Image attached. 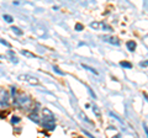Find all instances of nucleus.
<instances>
[{"label": "nucleus", "mask_w": 148, "mask_h": 138, "mask_svg": "<svg viewBox=\"0 0 148 138\" xmlns=\"http://www.w3.org/2000/svg\"><path fill=\"white\" fill-rule=\"evenodd\" d=\"M12 100H14V105H16V106H18V107H29L31 105L30 96H27L24 93L16 94V96Z\"/></svg>", "instance_id": "1"}, {"label": "nucleus", "mask_w": 148, "mask_h": 138, "mask_svg": "<svg viewBox=\"0 0 148 138\" xmlns=\"http://www.w3.org/2000/svg\"><path fill=\"white\" fill-rule=\"evenodd\" d=\"M17 79L21 80V81L29 83V84H31V85H38V83H40L37 78H34V77H31L29 74H21V75L17 77Z\"/></svg>", "instance_id": "2"}, {"label": "nucleus", "mask_w": 148, "mask_h": 138, "mask_svg": "<svg viewBox=\"0 0 148 138\" xmlns=\"http://www.w3.org/2000/svg\"><path fill=\"white\" fill-rule=\"evenodd\" d=\"M8 101H9V93L5 89L0 88V104L8 105Z\"/></svg>", "instance_id": "3"}, {"label": "nucleus", "mask_w": 148, "mask_h": 138, "mask_svg": "<svg viewBox=\"0 0 148 138\" xmlns=\"http://www.w3.org/2000/svg\"><path fill=\"white\" fill-rule=\"evenodd\" d=\"M42 115H43V120H45V122H46V121H53V120H54L53 113L51 112L48 109H43V110H42Z\"/></svg>", "instance_id": "4"}, {"label": "nucleus", "mask_w": 148, "mask_h": 138, "mask_svg": "<svg viewBox=\"0 0 148 138\" xmlns=\"http://www.w3.org/2000/svg\"><path fill=\"white\" fill-rule=\"evenodd\" d=\"M90 27L91 29H108L110 30V27L109 26H106L105 24H101V22H92V24H90Z\"/></svg>", "instance_id": "5"}, {"label": "nucleus", "mask_w": 148, "mask_h": 138, "mask_svg": "<svg viewBox=\"0 0 148 138\" xmlns=\"http://www.w3.org/2000/svg\"><path fill=\"white\" fill-rule=\"evenodd\" d=\"M43 127L46 128V130H48V131L54 130V127H56L54 120H53V121H46V122H43Z\"/></svg>", "instance_id": "6"}, {"label": "nucleus", "mask_w": 148, "mask_h": 138, "mask_svg": "<svg viewBox=\"0 0 148 138\" xmlns=\"http://www.w3.org/2000/svg\"><path fill=\"white\" fill-rule=\"evenodd\" d=\"M29 118L31 120V121L36 122V123H38V122H40V117H38V115H37L36 112H34V113H30V115H29Z\"/></svg>", "instance_id": "7"}, {"label": "nucleus", "mask_w": 148, "mask_h": 138, "mask_svg": "<svg viewBox=\"0 0 148 138\" xmlns=\"http://www.w3.org/2000/svg\"><path fill=\"white\" fill-rule=\"evenodd\" d=\"M127 48L130 51H133V49L136 48V43L133 42V41H130V42H127Z\"/></svg>", "instance_id": "8"}, {"label": "nucleus", "mask_w": 148, "mask_h": 138, "mask_svg": "<svg viewBox=\"0 0 148 138\" xmlns=\"http://www.w3.org/2000/svg\"><path fill=\"white\" fill-rule=\"evenodd\" d=\"M105 40H110V41H109L110 43H115V44H119V42H117V38H115V37H105Z\"/></svg>", "instance_id": "9"}, {"label": "nucleus", "mask_w": 148, "mask_h": 138, "mask_svg": "<svg viewBox=\"0 0 148 138\" xmlns=\"http://www.w3.org/2000/svg\"><path fill=\"white\" fill-rule=\"evenodd\" d=\"M83 67H84L85 69H88V70H90L91 73H95V74H98V72H96L94 68H90V67H88V66H84V64H83Z\"/></svg>", "instance_id": "10"}, {"label": "nucleus", "mask_w": 148, "mask_h": 138, "mask_svg": "<svg viewBox=\"0 0 148 138\" xmlns=\"http://www.w3.org/2000/svg\"><path fill=\"white\" fill-rule=\"evenodd\" d=\"M14 32H15V33H17V35H22V31L20 30V29H17V27H12L11 29Z\"/></svg>", "instance_id": "11"}, {"label": "nucleus", "mask_w": 148, "mask_h": 138, "mask_svg": "<svg viewBox=\"0 0 148 138\" xmlns=\"http://www.w3.org/2000/svg\"><path fill=\"white\" fill-rule=\"evenodd\" d=\"M4 19H5L8 22H12V17L10 15H4Z\"/></svg>", "instance_id": "12"}, {"label": "nucleus", "mask_w": 148, "mask_h": 138, "mask_svg": "<svg viewBox=\"0 0 148 138\" xmlns=\"http://www.w3.org/2000/svg\"><path fill=\"white\" fill-rule=\"evenodd\" d=\"M21 53L24 54V56H27V57H35V56H34V54H32V53H29V52H26V51H22Z\"/></svg>", "instance_id": "13"}, {"label": "nucleus", "mask_w": 148, "mask_h": 138, "mask_svg": "<svg viewBox=\"0 0 148 138\" xmlns=\"http://www.w3.org/2000/svg\"><path fill=\"white\" fill-rule=\"evenodd\" d=\"M121 66H122V67H126V68H131V67H132L131 64L127 63V62H121Z\"/></svg>", "instance_id": "14"}, {"label": "nucleus", "mask_w": 148, "mask_h": 138, "mask_svg": "<svg viewBox=\"0 0 148 138\" xmlns=\"http://www.w3.org/2000/svg\"><path fill=\"white\" fill-rule=\"evenodd\" d=\"M11 122H12V123H18V122H20V118L14 116V117H12V120H11Z\"/></svg>", "instance_id": "15"}, {"label": "nucleus", "mask_w": 148, "mask_h": 138, "mask_svg": "<svg viewBox=\"0 0 148 138\" xmlns=\"http://www.w3.org/2000/svg\"><path fill=\"white\" fill-rule=\"evenodd\" d=\"M83 29H84V27H83L80 24H77V25H75V30H77V31H82Z\"/></svg>", "instance_id": "16"}, {"label": "nucleus", "mask_w": 148, "mask_h": 138, "mask_svg": "<svg viewBox=\"0 0 148 138\" xmlns=\"http://www.w3.org/2000/svg\"><path fill=\"white\" fill-rule=\"evenodd\" d=\"M92 109H94V110H95V113H96V115H98V116H100V112L98 111V109H96V106H92Z\"/></svg>", "instance_id": "17"}]
</instances>
